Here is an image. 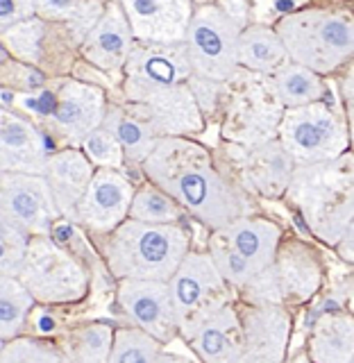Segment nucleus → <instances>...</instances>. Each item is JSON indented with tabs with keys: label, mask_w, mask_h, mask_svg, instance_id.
Segmentation results:
<instances>
[{
	"label": "nucleus",
	"mask_w": 354,
	"mask_h": 363,
	"mask_svg": "<svg viewBox=\"0 0 354 363\" xmlns=\"http://www.w3.org/2000/svg\"><path fill=\"white\" fill-rule=\"evenodd\" d=\"M139 166L150 184L209 230L250 213L248 193L221 173L207 147L187 136H159Z\"/></svg>",
	"instance_id": "f257e3e1"
},
{
	"label": "nucleus",
	"mask_w": 354,
	"mask_h": 363,
	"mask_svg": "<svg viewBox=\"0 0 354 363\" xmlns=\"http://www.w3.org/2000/svg\"><path fill=\"white\" fill-rule=\"evenodd\" d=\"M287 200L300 211L309 232L334 247L354 227V168L350 150L336 159L293 166Z\"/></svg>",
	"instance_id": "f03ea898"
},
{
	"label": "nucleus",
	"mask_w": 354,
	"mask_h": 363,
	"mask_svg": "<svg viewBox=\"0 0 354 363\" xmlns=\"http://www.w3.org/2000/svg\"><path fill=\"white\" fill-rule=\"evenodd\" d=\"M105 236L102 255L116 279L166 281L191 250L179 223H143L128 216Z\"/></svg>",
	"instance_id": "7ed1b4c3"
},
{
	"label": "nucleus",
	"mask_w": 354,
	"mask_h": 363,
	"mask_svg": "<svg viewBox=\"0 0 354 363\" xmlns=\"http://www.w3.org/2000/svg\"><path fill=\"white\" fill-rule=\"evenodd\" d=\"M289 62L311 68L318 75L336 73L354 52L352 14L341 9H300L275 26Z\"/></svg>",
	"instance_id": "20e7f679"
},
{
	"label": "nucleus",
	"mask_w": 354,
	"mask_h": 363,
	"mask_svg": "<svg viewBox=\"0 0 354 363\" xmlns=\"http://www.w3.org/2000/svg\"><path fill=\"white\" fill-rule=\"evenodd\" d=\"M16 277L39 304L79 302L89 291L87 266L50 234L30 236Z\"/></svg>",
	"instance_id": "39448f33"
},
{
	"label": "nucleus",
	"mask_w": 354,
	"mask_h": 363,
	"mask_svg": "<svg viewBox=\"0 0 354 363\" xmlns=\"http://www.w3.org/2000/svg\"><path fill=\"white\" fill-rule=\"evenodd\" d=\"M325 266L321 255L302 241L277 245L272 264L253 277L243 289L248 304H302L323 289Z\"/></svg>",
	"instance_id": "423d86ee"
},
{
	"label": "nucleus",
	"mask_w": 354,
	"mask_h": 363,
	"mask_svg": "<svg viewBox=\"0 0 354 363\" xmlns=\"http://www.w3.org/2000/svg\"><path fill=\"white\" fill-rule=\"evenodd\" d=\"M295 166L336 159L350 150V130L341 113L323 100L300 107H284L277 136Z\"/></svg>",
	"instance_id": "0eeeda50"
},
{
	"label": "nucleus",
	"mask_w": 354,
	"mask_h": 363,
	"mask_svg": "<svg viewBox=\"0 0 354 363\" xmlns=\"http://www.w3.org/2000/svg\"><path fill=\"white\" fill-rule=\"evenodd\" d=\"M243 21L219 5H202L191 14L184 45L191 73L209 82L227 84L238 71L236 39Z\"/></svg>",
	"instance_id": "6e6552de"
},
{
	"label": "nucleus",
	"mask_w": 354,
	"mask_h": 363,
	"mask_svg": "<svg viewBox=\"0 0 354 363\" xmlns=\"http://www.w3.org/2000/svg\"><path fill=\"white\" fill-rule=\"evenodd\" d=\"M177 318V336L191 338L196 327L223 304L232 302V286L207 252H189L166 279Z\"/></svg>",
	"instance_id": "1a4fd4ad"
},
{
	"label": "nucleus",
	"mask_w": 354,
	"mask_h": 363,
	"mask_svg": "<svg viewBox=\"0 0 354 363\" xmlns=\"http://www.w3.org/2000/svg\"><path fill=\"white\" fill-rule=\"evenodd\" d=\"M234 94L227 107L223 136L236 145H255L277 136V123L282 118V102L275 98L266 75L245 73L241 68L230 79Z\"/></svg>",
	"instance_id": "9d476101"
},
{
	"label": "nucleus",
	"mask_w": 354,
	"mask_h": 363,
	"mask_svg": "<svg viewBox=\"0 0 354 363\" xmlns=\"http://www.w3.org/2000/svg\"><path fill=\"white\" fill-rule=\"evenodd\" d=\"M43 98L39 113L45 118L52 139L73 147H79L89 132L100 128L107 109L105 91L79 79H60Z\"/></svg>",
	"instance_id": "9b49d317"
},
{
	"label": "nucleus",
	"mask_w": 354,
	"mask_h": 363,
	"mask_svg": "<svg viewBox=\"0 0 354 363\" xmlns=\"http://www.w3.org/2000/svg\"><path fill=\"white\" fill-rule=\"evenodd\" d=\"M123 98L139 102L159 89L182 84L193 75L187 45L177 43H145L136 41L123 64Z\"/></svg>",
	"instance_id": "f8f14e48"
},
{
	"label": "nucleus",
	"mask_w": 354,
	"mask_h": 363,
	"mask_svg": "<svg viewBox=\"0 0 354 363\" xmlns=\"http://www.w3.org/2000/svg\"><path fill=\"white\" fill-rule=\"evenodd\" d=\"M0 216L23 232L50 234L62 218L41 173H0Z\"/></svg>",
	"instance_id": "ddd939ff"
},
{
	"label": "nucleus",
	"mask_w": 354,
	"mask_h": 363,
	"mask_svg": "<svg viewBox=\"0 0 354 363\" xmlns=\"http://www.w3.org/2000/svg\"><path fill=\"white\" fill-rule=\"evenodd\" d=\"M134 196L132 182L116 168H96L84 196L73 211V223L98 236L109 234L123 218Z\"/></svg>",
	"instance_id": "4468645a"
},
{
	"label": "nucleus",
	"mask_w": 354,
	"mask_h": 363,
	"mask_svg": "<svg viewBox=\"0 0 354 363\" xmlns=\"http://www.w3.org/2000/svg\"><path fill=\"white\" fill-rule=\"evenodd\" d=\"M232 159L236 166V182L243 191L257 198H282L293 173V159L277 139H268L255 145H232Z\"/></svg>",
	"instance_id": "2eb2a0df"
},
{
	"label": "nucleus",
	"mask_w": 354,
	"mask_h": 363,
	"mask_svg": "<svg viewBox=\"0 0 354 363\" xmlns=\"http://www.w3.org/2000/svg\"><path fill=\"white\" fill-rule=\"evenodd\" d=\"M118 304L132 325L145 329L164 345L177 338V318L166 281L118 279Z\"/></svg>",
	"instance_id": "dca6fc26"
},
{
	"label": "nucleus",
	"mask_w": 354,
	"mask_h": 363,
	"mask_svg": "<svg viewBox=\"0 0 354 363\" xmlns=\"http://www.w3.org/2000/svg\"><path fill=\"white\" fill-rule=\"evenodd\" d=\"M243 329L241 363H282L287 359L293 318L284 304H248L238 311Z\"/></svg>",
	"instance_id": "f3484780"
},
{
	"label": "nucleus",
	"mask_w": 354,
	"mask_h": 363,
	"mask_svg": "<svg viewBox=\"0 0 354 363\" xmlns=\"http://www.w3.org/2000/svg\"><path fill=\"white\" fill-rule=\"evenodd\" d=\"M118 5L130 23L134 41H184L189 18L193 14L191 0H118Z\"/></svg>",
	"instance_id": "a211bd4d"
},
{
	"label": "nucleus",
	"mask_w": 354,
	"mask_h": 363,
	"mask_svg": "<svg viewBox=\"0 0 354 363\" xmlns=\"http://www.w3.org/2000/svg\"><path fill=\"white\" fill-rule=\"evenodd\" d=\"M132 105L157 136H189L204 128L202 109L189 82L159 89Z\"/></svg>",
	"instance_id": "6ab92c4d"
},
{
	"label": "nucleus",
	"mask_w": 354,
	"mask_h": 363,
	"mask_svg": "<svg viewBox=\"0 0 354 363\" xmlns=\"http://www.w3.org/2000/svg\"><path fill=\"white\" fill-rule=\"evenodd\" d=\"M52 143L32 121L0 107V173H41Z\"/></svg>",
	"instance_id": "aec40b11"
},
{
	"label": "nucleus",
	"mask_w": 354,
	"mask_h": 363,
	"mask_svg": "<svg viewBox=\"0 0 354 363\" xmlns=\"http://www.w3.org/2000/svg\"><path fill=\"white\" fill-rule=\"evenodd\" d=\"M134 45V34L121 5L107 3L82 37V57L100 71L118 73Z\"/></svg>",
	"instance_id": "412c9836"
},
{
	"label": "nucleus",
	"mask_w": 354,
	"mask_h": 363,
	"mask_svg": "<svg viewBox=\"0 0 354 363\" xmlns=\"http://www.w3.org/2000/svg\"><path fill=\"white\" fill-rule=\"evenodd\" d=\"M211 234L230 250H234L255 270V275H259L261 270H266L272 264L277 245L284 238V232L277 223L268 218H257V216L250 213L238 216V218L225 223L223 227H216Z\"/></svg>",
	"instance_id": "4be33fe9"
},
{
	"label": "nucleus",
	"mask_w": 354,
	"mask_h": 363,
	"mask_svg": "<svg viewBox=\"0 0 354 363\" xmlns=\"http://www.w3.org/2000/svg\"><path fill=\"white\" fill-rule=\"evenodd\" d=\"M94 164L84 157V152L73 145L57 152H48V157H45L41 175L48 182L55 207L62 218H73L77 202L84 196L89 182L94 177Z\"/></svg>",
	"instance_id": "5701e85b"
},
{
	"label": "nucleus",
	"mask_w": 354,
	"mask_h": 363,
	"mask_svg": "<svg viewBox=\"0 0 354 363\" xmlns=\"http://www.w3.org/2000/svg\"><path fill=\"white\" fill-rule=\"evenodd\" d=\"M187 343L204 363H241L243 329L232 302L204 318Z\"/></svg>",
	"instance_id": "b1692460"
},
{
	"label": "nucleus",
	"mask_w": 354,
	"mask_h": 363,
	"mask_svg": "<svg viewBox=\"0 0 354 363\" xmlns=\"http://www.w3.org/2000/svg\"><path fill=\"white\" fill-rule=\"evenodd\" d=\"M100 125L114 134V139L118 141L123 150V159L134 166H139L143 159L150 155V150L159 139L132 102H125V105H107Z\"/></svg>",
	"instance_id": "393cba45"
},
{
	"label": "nucleus",
	"mask_w": 354,
	"mask_h": 363,
	"mask_svg": "<svg viewBox=\"0 0 354 363\" xmlns=\"http://www.w3.org/2000/svg\"><path fill=\"white\" fill-rule=\"evenodd\" d=\"M236 62L243 71L270 75L289 62V55L275 28L243 26L236 39Z\"/></svg>",
	"instance_id": "a878e982"
},
{
	"label": "nucleus",
	"mask_w": 354,
	"mask_h": 363,
	"mask_svg": "<svg viewBox=\"0 0 354 363\" xmlns=\"http://www.w3.org/2000/svg\"><path fill=\"white\" fill-rule=\"evenodd\" d=\"M309 359L316 363L354 361V320L350 313H325L309 336Z\"/></svg>",
	"instance_id": "bb28decb"
},
{
	"label": "nucleus",
	"mask_w": 354,
	"mask_h": 363,
	"mask_svg": "<svg viewBox=\"0 0 354 363\" xmlns=\"http://www.w3.org/2000/svg\"><path fill=\"white\" fill-rule=\"evenodd\" d=\"M266 79L275 98L282 102V107L309 105V102L323 100L327 94L323 75H318L311 68L295 62H287L284 66H280L275 73L266 75Z\"/></svg>",
	"instance_id": "cd10ccee"
},
{
	"label": "nucleus",
	"mask_w": 354,
	"mask_h": 363,
	"mask_svg": "<svg viewBox=\"0 0 354 363\" xmlns=\"http://www.w3.org/2000/svg\"><path fill=\"white\" fill-rule=\"evenodd\" d=\"M32 306V295L18 281V277L0 272V338L9 340L23 334Z\"/></svg>",
	"instance_id": "c85d7f7f"
},
{
	"label": "nucleus",
	"mask_w": 354,
	"mask_h": 363,
	"mask_svg": "<svg viewBox=\"0 0 354 363\" xmlns=\"http://www.w3.org/2000/svg\"><path fill=\"white\" fill-rule=\"evenodd\" d=\"M164 343L141 327H121L111 334L109 363H155L162 361Z\"/></svg>",
	"instance_id": "c756f323"
},
{
	"label": "nucleus",
	"mask_w": 354,
	"mask_h": 363,
	"mask_svg": "<svg viewBox=\"0 0 354 363\" xmlns=\"http://www.w3.org/2000/svg\"><path fill=\"white\" fill-rule=\"evenodd\" d=\"M98 0H34V16L43 21H66L71 32L82 39L102 11Z\"/></svg>",
	"instance_id": "7c9ffc66"
},
{
	"label": "nucleus",
	"mask_w": 354,
	"mask_h": 363,
	"mask_svg": "<svg viewBox=\"0 0 354 363\" xmlns=\"http://www.w3.org/2000/svg\"><path fill=\"white\" fill-rule=\"evenodd\" d=\"M111 329L107 325H84L66 336L64 359L77 363H105L111 350Z\"/></svg>",
	"instance_id": "2f4dec72"
},
{
	"label": "nucleus",
	"mask_w": 354,
	"mask_h": 363,
	"mask_svg": "<svg viewBox=\"0 0 354 363\" xmlns=\"http://www.w3.org/2000/svg\"><path fill=\"white\" fill-rule=\"evenodd\" d=\"M128 216L143 223H179L187 211L162 189H157L155 184H143L134 191Z\"/></svg>",
	"instance_id": "473e14b6"
},
{
	"label": "nucleus",
	"mask_w": 354,
	"mask_h": 363,
	"mask_svg": "<svg viewBox=\"0 0 354 363\" xmlns=\"http://www.w3.org/2000/svg\"><path fill=\"white\" fill-rule=\"evenodd\" d=\"M45 34V23L39 16L23 18L5 32H0V43L21 62L39 64L41 62V41Z\"/></svg>",
	"instance_id": "72a5a7b5"
},
{
	"label": "nucleus",
	"mask_w": 354,
	"mask_h": 363,
	"mask_svg": "<svg viewBox=\"0 0 354 363\" xmlns=\"http://www.w3.org/2000/svg\"><path fill=\"white\" fill-rule=\"evenodd\" d=\"M0 361L3 363H57L66 359H64L62 347L55 345L52 340L28 338L18 334L3 343Z\"/></svg>",
	"instance_id": "f704fd0d"
},
{
	"label": "nucleus",
	"mask_w": 354,
	"mask_h": 363,
	"mask_svg": "<svg viewBox=\"0 0 354 363\" xmlns=\"http://www.w3.org/2000/svg\"><path fill=\"white\" fill-rule=\"evenodd\" d=\"M79 150H82L84 157L94 164V168H116V170H121L123 162H125L118 141L114 139V134L102 128V125L84 136V141L79 143Z\"/></svg>",
	"instance_id": "c9c22d12"
},
{
	"label": "nucleus",
	"mask_w": 354,
	"mask_h": 363,
	"mask_svg": "<svg viewBox=\"0 0 354 363\" xmlns=\"http://www.w3.org/2000/svg\"><path fill=\"white\" fill-rule=\"evenodd\" d=\"M28 241H30L28 232H23L18 225L9 223L7 218L0 216V272L3 275L16 277Z\"/></svg>",
	"instance_id": "e433bc0d"
},
{
	"label": "nucleus",
	"mask_w": 354,
	"mask_h": 363,
	"mask_svg": "<svg viewBox=\"0 0 354 363\" xmlns=\"http://www.w3.org/2000/svg\"><path fill=\"white\" fill-rule=\"evenodd\" d=\"M30 16H34V0H0V32Z\"/></svg>",
	"instance_id": "4c0bfd02"
},
{
	"label": "nucleus",
	"mask_w": 354,
	"mask_h": 363,
	"mask_svg": "<svg viewBox=\"0 0 354 363\" xmlns=\"http://www.w3.org/2000/svg\"><path fill=\"white\" fill-rule=\"evenodd\" d=\"M352 236H354V232H352V234H348V236L343 238V241H338V243L334 245V247L338 250V255H343V259H345V261H352V255H354V252H352V241H354Z\"/></svg>",
	"instance_id": "58836bf2"
},
{
	"label": "nucleus",
	"mask_w": 354,
	"mask_h": 363,
	"mask_svg": "<svg viewBox=\"0 0 354 363\" xmlns=\"http://www.w3.org/2000/svg\"><path fill=\"white\" fill-rule=\"evenodd\" d=\"M343 96H345V107L348 111H352V73L345 75V82H343Z\"/></svg>",
	"instance_id": "ea45409f"
},
{
	"label": "nucleus",
	"mask_w": 354,
	"mask_h": 363,
	"mask_svg": "<svg viewBox=\"0 0 354 363\" xmlns=\"http://www.w3.org/2000/svg\"><path fill=\"white\" fill-rule=\"evenodd\" d=\"M5 55H7V52H5V48H3V43H0V64L5 62Z\"/></svg>",
	"instance_id": "a19ab883"
},
{
	"label": "nucleus",
	"mask_w": 354,
	"mask_h": 363,
	"mask_svg": "<svg viewBox=\"0 0 354 363\" xmlns=\"http://www.w3.org/2000/svg\"><path fill=\"white\" fill-rule=\"evenodd\" d=\"M3 343H5V340H3V338H0V350H3Z\"/></svg>",
	"instance_id": "79ce46f5"
}]
</instances>
